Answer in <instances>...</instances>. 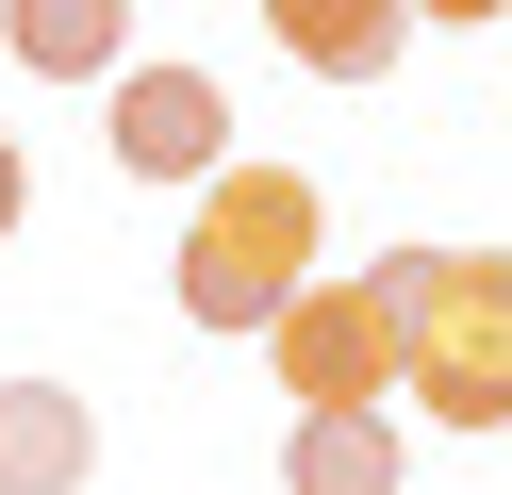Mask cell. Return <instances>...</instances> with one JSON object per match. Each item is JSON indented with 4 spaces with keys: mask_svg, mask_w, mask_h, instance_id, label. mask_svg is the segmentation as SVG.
I'll return each mask as SVG.
<instances>
[{
    "mask_svg": "<svg viewBox=\"0 0 512 495\" xmlns=\"http://www.w3.org/2000/svg\"><path fill=\"white\" fill-rule=\"evenodd\" d=\"M364 297L397 330V396L430 429H512V248H380Z\"/></svg>",
    "mask_w": 512,
    "mask_h": 495,
    "instance_id": "cell-1",
    "label": "cell"
},
{
    "mask_svg": "<svg viewBox=\"0 0 512 495\" xmlns=\"http://www.w3.org/2000/svg\"><path fill=\"white\" fill-rule=\"evenodd\" d=\"M314 231H331V198H314L298 165H215L166 281H182L199 330H281V314L314 297Z\"/></svg>",
    "mask_w": 512,
    "mask_h": 495,
    "instance_id": "cell-2",
    "label": "cell"
},
{
    "mask_svg": "<svg viewBox=\"0 0 512 495\" xmlns=\"http://www.w3.org/2000/svg\"><path fill=\"white\" fill-rule=\"evenodd\" d=\"M100 149H116V182H215L232 165V83L215 66H116Z\"/></svg>",
    "mask_w": 512,
    "mask_h": 495,
    "instance_id": "cell-3",
    "label": "cell"
},
{
    "mask_svg": "<svg viewBox=\"0 0 512 495\" xmlns=\"http://www.w3.org/2000/svg\"><path fill=\"white\" fill-rule=\"evenodd\" d=\"M265 347H281V396H298V413H397V330H380L364 281H314Z\"/></svg>",
    "mask_w": 512,
    "mask_h": 495,
    "instance_id": "cell-4",
    "label": "cell"
},
{
    "mask_svg": "<svg viewBox=\"0 0 512 495\" xmlns=\"http://www.w3.org/2000/svg\"><path fill=\"white\" fill-rule=\"evenodd\" d=\"M100 479V413L67 380H0V495H83Z\"/></svg>",
    "mask_w": 512,
    "mask_h": 495,
    "instance_id": "cell-5",
    "label": "cell"
},
{
    "mask_svg": "<svg viewBox=\"0 0 512 495\" xmlns=\"http://www.w3.org/2000/svg\"><path fill=\"white\" fill-rule=\"evenodd\" d=\"M281 495H397V413H298L281 429Z\"/></svg>",
    "mask_w": 512,
    "mask_h": 495,
    "instance_id": "cell-6",
    "label": "cell"
},
{
    "mask_svg": "<svg viewBox=\"0 0 512 495\" xmlns=\"http://www.w3.org/2000/svg\"><path fill=\"white\" fill-rule=\"evenodd\" d=\"M265 33H281V50L314 66V83H380V66H397V33H413V17H397V0H281Z\"/></svg>",
    "mask_w": 512,
    "mask_h": 495,
    "instance_id": "cell-7",
    "label": "cell"
},
{
    "mask_svg": "<svg viewBox=\"0 0 512 495\" xmlns=\"http://www.w3.org/2000/svg\"><path fill=\"white\" fill-rule=\"evenodd\" d=\"M17 66H50V83H116L133 66V33H116V0H17Z\"/></svg>",
    "mask_w": 512,
    "mask_h": 495,
    "instance_id": "cell-8",
    "label": "cell"
},
{
    "mask_svg": "<svg viewBox=\"0 0 512 495\" xmlns=\"http://www.w3.org/2000/svg\"><path fill=\"white\" fill-rule=\"evenodd\" d=\"M17 215H34V165H17V132H0V231H17Z\"/></svg>",
    "mask_w": 512,
    "mask_h": 495,
    "instance_id": "cell-9",
    "label": "cell"
}]
</instances>
